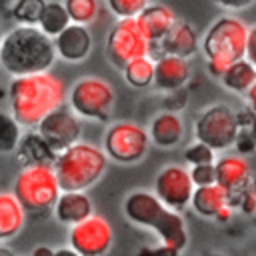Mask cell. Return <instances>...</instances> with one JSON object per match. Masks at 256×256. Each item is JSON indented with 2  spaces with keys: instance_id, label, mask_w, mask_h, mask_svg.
<instances>
[{
  "instance_id": "1",
  "label": "cell",
  "mask_w": 256,
  "mask_h": 256,
  "mask_svg": "<svg viewBox=\"0 0 256 256\" xmlns=\"http://www.w3.org/2000/svg\"><path fill=\"white\" fill-rule=\"evenodd\" d=\"M6 96L10 104V114L18 120V124L32 128L38 126V122L46 114L64 106L66 84L50 70L14 76Z\"/></svg>"
},
{
  "instance_id": "2",
  "label": "cell",
  "mask_w": 256,
  "mask_h": 256,
  "mask_svg": "<svg viewBox=\"0 0 256 256\" xmlns=\"http://www.w3.org/2000/svg\"><path fill=\"white\" fill-rule=\"evenodd\" d=\"M56 60L54 42L36 26H16L0 42V66L10 76L46 72Z\"/></svg>"
},
{
  "instance_id": "3",
  "label": "cell",
  "mask_w": 256,
  "mask_h": 256,
  "mask_svg": "<svg viewBox=\"0 0 256 256\" xmlns=\"http://www.w3.org/2000/svg\"><path fill=\"white\" fill-rule=\"evenodd\" d=\"M124 216L136 224L156 232L162 244L172 246L176 250H184L188 244V230L186 222L180 212L166 208L154 192L148 190H134L124 198Z\"/></svg>"
},
{
  "instance_id": "4",
  "label": "cell",
  "mask_w": 256,
  "mask_h": 256,
  "mask_svg": "<svg viewBox=\"0 0 256 256\" xmlns=\"http://www.w3.org/2000/svg\"><path fill=\"white\" fill-rule=\"evenodd\" d=\"M52 168L60 190L86 192L104 176L108 156L96 144L78 140L56 154Z\"/></svg>"
},
{
  "instance_id": "5",
  "label": "cell",
  "mask_w": 256,
  "mask_h": 256,
  "mask_svg": "<svg viewBox=\"0 0 256 256\" xmlns=\"http://www.w3.org/2000/svg\"><path fill=\"white\" fill-rule=\"evenodd\" d=\"M246 38H248V26L240 18L236 16L216 18L202 38V50L208 62V72L220 78L232 62L244 58Z\"/></svg>"
},
{
  "instance_id": "6",
  "label": "cell",
  "mask_w": 256,
  "mask_h": 256,
  "mask_svg": "<svg viewBox=\"0 0 256 256\" xmlns=\"http://www.w3.org/2000/svg\"><path fill=\"white\" fill-rule=\"evenodd\" d=\"M60 192L52 164H24L16 174L12 188V194L18 198L26 214L34 218L52 212Z\"/></svg>"
},
{
  "instance_id": "7",
  "label": "cell",
  "mask_w": 256,
  "mask_h": 256,
  "mask_svg": "<svg viewBox=\"0 0 256 256\" xmlns=\"http://www.w3.org/2000/svg\"><path fill=\"white\" fill-rule=\"evenodd\" d=\"M116 102V92L112 84L100 76L78 78L68 92V106L78 118L88 120H108Z\"/></svg>"
},
{
  "instance_id": "8",
  "label": "cell",
  "mask_w": 256,
  "mask_h": 256,
  "mask_svg": "<svg viewBox=\"0 0 256 256\" xmlns=\"http://www.w3.org/2000/svg\"><path fill=\"white\" fill-rule=\"evenodd\" d=\"M238 130L236 112L228 104H212L194 120V138L212 150H226L234 146Z\"/></svg>"
},
{
  "instance_id": "9",
  "label": "cell",
  "mask_w": 256,
  "mask_h": 256,
  "mask_svg": "<svg viewBox=\"0 0 256 256\" xmlns=\"http://www.w3.org/2000/svg\"><path fill=\"white\" fill-rule=\"evenodd\" d=\"M150 146L148 130L130 120H120L108 126L104 134V154L120 164L140 162Z\"/></svg>"
},
{
  "instance_id": "10",
  "label": "cell",
  "mask_w": 256,
  "mask_h": 256,
  "mask_svg": "<svg viewBox=\"0 0 256 256\" xmlns=\"http://www.w3.org/2000/svg\"><path fill=\"white\" fill-rule=\"evenodd\" d=\"M152 42L142 32L136 18H118L106 38V56L116 68H124L130 60L148 56Z\"/></svg>"
},
{
  "instance_id": "11",
  "label": "cell",
  "mask_w": 256,
  "mask_h": 256,
  "mask_svg": "<svg viewBox=\"0 0 256 256\" xmlns=\"http://www.w3.org/2000/svg\"><path fill=\"white\" fill-rule=\"evenodd\" d=\"M114 230L110 222L100 214H90L88 218L76 222L68 230V244L80 256H104L112 248Z\"/></svg>"
},
{
  "instance_id": "12",
  "label": "cell",
  "mask_w": 256,
  "mask_h": 256,
  "mask_svg": "<svg viewBox=\"0 0 256 256\" xmlns=\"http://www.w3.org/2000/svg\"><path fill=\"white\" fill-rule=\"evenodd\" d=\"M38 134L46 140V144L58 154L64 148L72 146L74 142L80 140L82 136V122L80 118L70 110V108H56L50 114H46L38 126H36Z\"/></svg>"
},
{
  "instance_id": "13",
  "label": "cell",
  "mask_w": 256,
  "mask_h": 256,
  "mask_svg": "<svg viewBox=\"0 0 256 256\" xmlns=\"http://www.w3.org/2000/svg\"><path fill=\"white\" fill-rule=\"evenodd\" d=\"M194 192V184L184 166L170 164L162 168L154 178V194L156 198L170 210H184L190 204Z\"/></svg>"
},
{
  "instance_id": "14",
  "label": "cell",
  "mask_w": 256,
  "mask_h": 256,
  "mask_svg": "<svg viewBox=\"0 0 256 256\" xmlns=\"http://www.w3.org/2000/svg\"><path fill=\"white\" fill-rule=\"evenodd\" d=\"M216 184H220L230 198V206L240 202V198L250 188V164L242 154H224L214 160Z\"/></svg>"
},
{
  "instance_id": "15",
  "label": "cell",
  "mask_w": 256,
  "mask_h": 256,
  "mask_svg": "<svg viewBox=\"0 0 256 256\" xmlns=\"http://www.w3.org/2000/svg\"><path fill=\"white\" fill-rule=\"evenodd\" d=\"M56 56L66 62H82L92 50V36L86 26L70 22L60 34L52 38Z\"/></svg>"
},
{
  "instance_id": "16",
  "label": "cell",
  "mask_w": 256,
  "mask_h": 256,
  "mask_svg": "<svg viewBox=\"0 0 256 256\" xmlns=\"http://www.w3.org/2000/svg\"><path fill=\"white\" fill-rule=\"evenodd\" d=\"M190 64L188 58L162 54L158 60H154V86L164 92H176L190 80Z\"/></svg>"
},
{
  "instance_id": "17",
  "label": "cell",
  "mask_w": 256,
  "mask_h": 256,
  "mask_svg": "<svg viewBox=\"0 0 256 256\" xmlns=\"http://www.w3.org/2000/svg\"><path fill=\"white\" fill-rule=\"evenodd\" d=\"M184 132L186 128L182 116L176 110H166L152 118L148 128V138L160 148H174L182 142Z\"/></svg>"
},
{
  "instance_id": "18",
  "label": "cell",
  "mask_w": 256,
  "mask_h": 256,
  "mask_svg": "<svg viewBox=\"0 0 256 256\" xmlns=\"http://www.w3.org/2000/svg\"><path fill=\"white\" fill-rule=\"evenodd\" d=\"M94 212L92 200L86 192H74V190H62L52 206V214L60 224L72 226L84 218H88Z\"/></svg>"
},
{
  "instance_id": "19",
  "label": "cell",
  "mask_w": 256,
  "mask_h": 256,
  "mask_svg": "<svg viewBox=\"0 0 256 256\" xmlns=\"http://www.w3.org/2000/svg\"><path fill=\"white\" fill-rule=\"evenodd\" d=\"M158 44L162 46V54L190 58L198 50V34L192 24L176 20L174 26L164 34V38Z\"/></svg>"
},
{
  "instance_id": "20",
  "label": "cell",
  "mask_w": 256,
  "mask_h": 256,
  "mask_svg": "<svg viewBox=\"0 0 256 256\" xmlns=\"http://www.w3.org/2000/svg\"><path fill=\"white\" fill-rule=\"evenodd\" d=\"M136 20H138L142 32L146 34V38H148L152 44H156V42H160V40L164 38V34L174 26L176 16H174V12H172L168 6H164V4H148V6L136 16Z\"/></svg>"
},
{
  "instance_id": "21",
  "label": "cell",
  "mask_w": 256,
  "mask_h": 256,
  "mask_svg": "<svg viewBox=\"0 0 256 256\" xmlns=\"http://www.w3.org/2000/svg\"><path fill=\"white\" fill-rule=\"evenodd\" d=\"M26 210L12 192H0V242L12 240L20 234L26 222Z\"/></svg>"
},
{
  "instance_id": "22",
  "label": "cell",
  "mask_w": 256,
  "mask_h": 256,
  "mask_svg": "<svg viewBox=\"0 0 256 256\" xmlns=\"http://www.w3.org/2000/svg\"><path fill=\"white\" fill-rule=\"evenodd\" d=\"M190 204L196 214H200L204 218H214L222 206L230 204V198H228V192L220 184L214 182L208 186H196L192 192Z\"/></svg>"
},
{
  "instance_id": "23",
  "label": "cell",
  "mask_w": 256,
  "mask_h": 256,
  "mask_svg": "<svg viewBox=\"0 0 256 256\" xmlns=\"http://www.w3.org/2000/svg\"><path fill=\"white\" fill-rule=\"evenodd\" d=\"M16 152L20 154L24 164H52L56 158V152L46 144V140L38 132L22 134Z\"/></svg>"
},
{
  "instance_id": "24",
  "label": "cell",
  "mask_w": 256,
  "mask_h": 256,
  "mask_svg": "<svg viewBox=\"0 0 256 256\" xmlns=\"http://www.w3.org/2000/svg\"><path fill=\"white\" fill-rule=\"evenodd\" d=\"M220 82L230 92L246 94V90L256 82V68L246 58H240L224 70V74L220 76Z\"/></svg>"
},
{
  "instance_id": "25",
  "label": "cell",
  "mask_w": 256,
  "mask_h": 256,
  "mask_svg": "<svg viewBox=\"0 0 256 256\" xmlns=\"http://www.w3.org/2000/svg\"><path fill=\"white\" fill-rule=\"evenodd\" d=\"M68 24H70V18H68V12H66L64 4L56 2V0H44V6H42V12H40L36 28L40 32H44L46 36L54 38Z\"/></svg>"
},
{
  "instance_id": "26",
  "label": "cell",
  "mask_w": 256,
  "mask_h": 256,
  "mask_svg": "<svg viewBox=\"0 0 256 256\" xmlns=\"http://www.w3.org/2000/svg\"><path fill=\"white\" fill-rule=\"evenodd\" d=\"M122 74L132 88H148L154 82V60L150 56L134 58L122 68Z\"/></svg>"
},
{
  "instance_id": "27",
  "label": "cell",
  "mask_w": 256,
  "mask_h": 256,
  "mask_svg": "<svg viewBox=\"0 0 256 256\" xmlns=\"http://www.w3.org/2000/svg\"><path fill=\"white\" fill-rule=\"evenodd\" d=\"M22 138V126L10 112L0 110V154L16 152Z\"/></svg>"
},
{
  "instance_id": "28",
  "label": "cell",
  "mask_w": 256,
  "mask_h": 256,
  "mask_svg": "<svg viewBox=\"0 0 256 256\" xmlns=\"http://www.w3.org/2000/svg\"><path fill=\"white\" fill-rule=\"evenodd\" d=\"M62 4L68 12L70 22L82 24V26H88L90 22H94L100 12L98 0H64Z\"/></svg>"
},
{
  "instance_id": "29",
  "label": "cell",
  "mask_w": 256,
  "mask_h": 256,
  "mask_svg": "<svg viewBox=\"0 0 256 256\" xmlns=\"http://www.w3.org/2000/svg\"><path fill=\"white\" fill-rule=\"evenodd\" d=\"M42 6L44 0H16L10 8V14L18 22V26H36Z\"/></svg>"
},
{
  "instance_id": "30",
  "label": "cell",
  "mask_w": 256,
  "mask_h": 256,
  "mask_svg": "<svg viewBox=\"0 0 256 256\" xmlns=\"http://www.w3.org/2000/svg\"><path fill=\"white\" fill-rule=\"evenodd\" d=\"M150 0H106L108 8L118 18H136Z\"/></svg>"
},
{
  "instance_id": "31",
  "label": "cell",
  "mask_w": 256,
  "mask_h": 256,
  "mask_svg": "<svg viewBox=\"0 0 256 256\" xmlns=\"http://www.w3.org/2000/svg\"><path fill=\"white\" fill-rule=\"evenodd\" d=\"M184 160L190 166H196V164H214L216 150H212L210 146H206V144H202V142L196 140L192 146H188L184 150Z\"/></svg>"
},
{
  "instance_id": "32",
  "label": "cell",
  "mask_w": 256,
  "mask_h": 256,
  "mask_svg": "<svg viewBox=\"0 0 256 256\" xmlns=\"http://www.w3.org/2000/svg\"><path fill=\"white\" fill-rule=\"evenodd\" d=\"M190 180L196 186H208L216 182V172H214V164H196L188 170Z\"/></svg>"
},
{
  "instance_id": "33",
  "label": "cell",
  "mask_w": 256,
  "mask_h": 256,
  "mask_svg": "<svg viewBox=\"0 0 256 256\" xmlns=\"http://www.w3.org/2000/svg\"><path fill=\"white\" fill-rule=\"evenodd\" d=\"M234 144H236V148H238V152H240L242 156H244L246 152H250V150L256 146V142H254V138H252V134H250L248 128H240V130H238Z\"/></svg>"
},
{
  "instance_id": "34",
  "label": "cell",
  "mask_w": 256,
  "mask_h": 256,
  "mask_svg": "<svg viewBox=\"0 0 256 256\" xmlns=\"http://www.w3.org/2000/svg\"><path fill=\"white\" fill-rule=\"evenodd\" d=\"M242 208H244V212L246 214H250L254 220H256V184L252 186V188H248L246 190V194L240 198V202H238Z\"/></svg>"
},
{
  "instance_id": "35",
  "label": "cell",
  "mask_w": 256,
  "mask_h": 256,
  "mask_svg": "<svg viewBox=\"0 0 256 256\" xmlns=\"http://www.w3.org/2000/svg\"><path fill=\"white\" fill-rule=\"evenodd\" d=\"M244 58L256 68V26L248 28V38H246V54Z\"/></svg>"
},
{
  "instance_id": "36",
  "label": "cell",
  "mask_w": 256,
  "mask_h": 256,
  "mask_svg": "<svg viewBox=\"0 0 256 256\" xmlns=\"http://www.w3.org/2000/svg\"><path fill=\"white\" fill-rule=\"evenodd\" d=\"M214 2L228 10H242V8H248L250 4H254V0H214Z\"/></svg>"
},
{
  "instance_id": "37",
  "label": "cell",
  "mask_w": 256,
  "mask_h": 256,
  "mask_svg": "<svg viewBox=\"0 0 256 256\" xmlns=\"http://www.w3.org/2000/svg\"><path fill=\"white\" fill-rule=\"evenodd\" d=\"M152 256H180V250L166 246V244H160L156 250H152Z\"/></svg>"
},
{
  "instance_id": "38",
  "label": "cell",
  "mask_w": 256,
  "mask_h": 256,
  "mask_svg": "<svg viewBox=\"0 0 256 256\" xmlns=\"http://www.w3.org/2000/svg\"><path fill=\"white\" fill-rule=\"evenodd\" d=\"M246 102H248V110L256 116V82L246 90Z\"/></svg>"
},
{
  "instance_id": "39",
  "label": "cell",
  "mask_w": 256,
  "mask_h": 256,
  "mask_svg": "<svg viewBox=\"0 0 256 256\" xmlns=\"http://www.w3.org/2000/svg\"><path fill=\"white\" fill-rule=\"evenodd\" d=\"M230 216H232V206H230V204H226V206H222V208L216 212L214 220H218V222H228V220H230Z\"/></svg>"
},
{
  "instance_id": "40",
  "label": "cell",
  "mask_w": 256,
  "mask_h": 256,
  "mask_svg": "<svg viewBox=\"0 0 256 256\" xmlns=\"http://www.w3.org/2000/svg\"><path fill=\"white\" fill-rule=\"evenodd\" d=\"M52 254H54V250H52L50 246H44V244H42V246H36L30 256H52Z\"/></svg>"
},
{
  "instance_id": "41",
  "label": "cell",
  "mask_w": 256,
  "mask_h": 256,
  "mask_svg": "<svg viewBox=\"0 0 256 256\" xmlns=\"http://www.w3.org/2000/svg\"><path fill=\"white\" fill-rule=\"evenodd\" d=\"M52 256H80L76 250H72L70 246H64V248H56Z\"/></svg>"
},
{
  "instance_id": "42",
  "label": "cell",
  "mask_w": 256,
  "mask_h": 256,
  "mask_svg": "<svg viewBox=\"0 0 256 256\" xmlns=\"http://www.w3.org/2000/svg\"><path fill=\"white\" fill-rule=\"evenodd\" d=\"M0 256H16V254H14V250H12V248H8L6 244H2V242H0Z\"/></svg>"
},
{
  "instance_id": "43",
  "label": "cell",
  "mask_w": 256,
  "mask_h": 256,
  "mask_svg": "<svg viewBox=\"0 0 256 256\" xmlns=\"http://www.w3.org/2000/svg\"><path fill=\"white\" fill-rule=\"evenodd\" d=\"M248 130H250V134H252V138H254V142H256V116H254V120H252V124L248 126Z\"/></svg>"
},
{
  "instance_id": "44",
  "label": "cell",
  "mask_w": 256,
  "mask_h": 256,
  "mask_svg": "<svg viewBox=\"0 0 256 256\" xmlns=\"http://www.w3.org/2000/svg\"><path fill=\"white\" fill-rule=\"evenodd\" d=\"M2 38H4V32H2V26H0V42H2Z\"/></svg>"
}]
</instances>
